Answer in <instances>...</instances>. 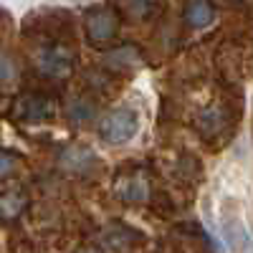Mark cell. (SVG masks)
<instances>
[{"mask_svg":"<svg viewBox=\"0 0 253 253\" xmlns=\"http://www.w3.org/2000/svg\"><path fill=\"white\" fill-rule=\"evenodd\" d=\"M53 112H56V107L46 94H23L13 107V114L23 122H43V119L53 117Z\"/></svg>","mask_w":253,"mask_h":253,"instance_id":"3957f363","label":"cell"},{"mask_svg":"<svg viewBox=\"0 0 253 253\" xmlns=\"http://www.w3.org/2000/svg\"><path fill=\"white\" fill-rule=\"evenodd\" d=\"M117 28H119V20L109 8H96V10L86 13V36L91 41H96V43L114 38Z\"/></svg>","mask_w":253,"mask_h":253,"instance_id":"277c9868","label":"cell"},{"mask_svg":"<svg viewBox=\"0 0 253 253\" xmlns=\"http://www.w3.org/2000/svg\"><path fill=\"white\" fill-rule=\"evenodd\" d=\"M79 253H101L99 248H94V246H86V248H81Z\"/></svg>","mask_w":253,"mask_h":253,"instance_id":"4fadbf2b","label":"cell"},{"mask_svg":"<svg viewBox=\"0 0 253 253\" xmlns=\"http://www.w3.org/2000/svg\"><path fill=\"white\" fill-rule=\"evenodd\" d=\"M94 114H96V104L89 101L86 96H76L69 104V119L76 122V124H84V122L94 119Z\"/></svg>","mask_w":253,"mask_h":253,"instance_id":"9c48e42d","label":"cell"},{"mask_svg":"<svg viewBox=\"0 0 253 253\" xmlns=\"http://www.w3.org/2000/svg\"><path fill=\"white\" fill-rule=\"evenodd\" d=\"M114 193L124 203H144L147 198H150V182H147L142 175H124L117 182Z\"/></svg>","mask_w":253,"mask_h":253,"instance_id":"8992f818","label":"cell"},{"mask_svg":"<svg viewBox=\"0 0 253 253\" xmlns=\"http://www.w3.org/2000/svg\"><path fill=\"white\" fill-rule=\"evenodd\" d=\"M13 167H15V155L0 150V180L8 177V175L13 172Z\"/></svg>","mask_w":253,"mask_h":253,"instance_id":"8fae6325","label":"cell"},{"mask_svg":"<svg viewBox=\"0 0 253 253\" xmlns=\"http://www.w3.org/2000/svg\"><path fill=\"white\" fill-rule=\"evenodd\" d=\"M3 109H5V101H3V96H0V114H3Z\"/></svg>","mask_w":253,"mask_h":253,"instance_id":"5bb4252c","label":"cell"},{"mask_svg":"<svg viewBox=\"0 0 253 253\" xmlns=\"http://www.w3.org/2000/svg\"><path fill=\"white\" fill-rule=\"evenodd\" d=\"M96 165V157L91 150H86V147H69V150H63L61 152V167L63 170H69L74 175H86L91 167Z\"/></svg>","mask_w":253,"mask_h":253,"instance_id":"5b68a950","label":"cell"},{"mask_svg":"<svg viewBox=\"0 0 253 253\" xmlns=\"http://www.w3.org/2000/svg\"><path fill=\"white\" fill-rule=\"evenodd\" d=\"M107 61H109L112 69H132V66L139 63V53L134 48H119V51L109 53Z\"/></svg>","mask_w":253,"mask_h":253,"instance_id":"30bf717a","label":"cell"},{"mask_svg":"<svg viewBox=\"0 0 253 253\" xmlns=\"http://www.w3.org/2000/svg\"><path fill=\"white\" fill-rule=\"evenodd\" d=\"M139 129V114L129 107H117L112 109L109 114H104L99 119V126H96V132L104 142H109V144H124V142H129Z\"/></svg>","mask_w":253,"mask_h":253,"instance_id":"6da1fadb","label":"cell"},{"mask_svg":"<svg viewBox=\"0 0 253 253\" xmlns=\"http://www.w3.org/2000/svg\"><path fill=\"white\" fill-rule=\"evenodd\" d=\"M213 18H215V10L208 0H190L187 8H185V20H187L190 28H198V31L208 28L213 23Z\"/></svg>","mask_w":253,"mask_h":253,"instance_id":"52a82bcc","label":"cell"},{"mask_svg":"<svg viewBox=\"0 0 253 253\" xmlns=\"http://www.w3.org/2000/svg\"><path fill=\"white\" fill-rule=\"evenodd\" d=\"M10 76H15V63L5 56H0V81H8Z\"/></svg>","mask_w":253,"mask_h":253,"instance_id":"7c38bea8","label":"cell"},{"mask_svg":"<svg viewBox=\"0 0 253 253\" xmlns=\"http://www.w3.org/2000/svg\"><path fill=\"white\" fill-rule=\"evenodd\" d=\"M74 66H76V53L69 46L53 43V46H43L36 51V69L46 79L63 81L74 74Z\"/></svg>","mask_w":253,"mask_h":253,"instance_id":"7a4b0ae2","label":"cell"},{"mask_svg":"<svg viewBox=\"0 0 253 253\" xmlns=\"http://www.w3.org/2000/svg\"><path fill=\"white\" fill-rule=\"evenodd\" d=\"M26 195L20 193V190H10V193H5L3 198H0V218H5V220H13L18 218L20 213H23V208H26Z\"/></svg>","mask_w":253,"mask_h":253,"instance_id":"ba28073f","label":"cell"}]
</instances>
